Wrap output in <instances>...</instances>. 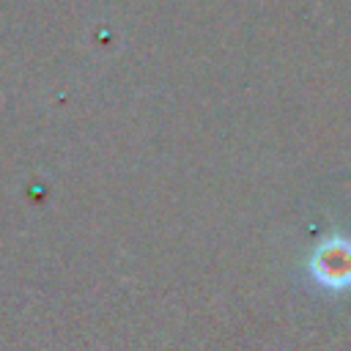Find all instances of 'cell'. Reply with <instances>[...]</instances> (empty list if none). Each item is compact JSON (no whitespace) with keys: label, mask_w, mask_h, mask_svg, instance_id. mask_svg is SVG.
I'll use <instances>...</instances> for the list:
<instances>
[{"label":"cell","mask_w":351,"mask_h":351,"mask_svg":"<svg viewBox=\"0 0 351 351\" xmlns=\"http://www.w3.org/2000/svg\"><path fill=\"white\" fill-rule=\"evenodd\" d=\"M313 271L321 282L332 288L351 282V244L343 239L326 241L313 258Z\"/></svg>","instance_id":"cell-1"}]
</instances>
